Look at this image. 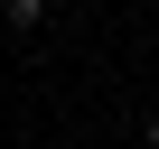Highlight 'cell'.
<instances>
[{"mask_svg": "<svg viewBox=\"0 0 159 149\" xmlns=\"http://www.w3.org/2000/svg\"><path fill=\"white\" fill-rule=\"evenodd\" d=\"M47 19H56V0H0V28H10L19 47H28V37H47Z\"/></svg>", "mask_w": 159, "mask_h": 149, "instance_id": "obj_1", "label": "cell"}, {"mask_svg": "<svg viewBox=\"0 0 159 149\" xmlns=\"http://www.w3.org/2000/svg\"><path fill=\"white\" fill-rule=\"evenodd\" d=\"M140 149H159V112H140Z\"/></svg>", "mask_w": 159, "mask_h": 149, "instance_id": "obj_2", "label": "cell"}]
</instances>
